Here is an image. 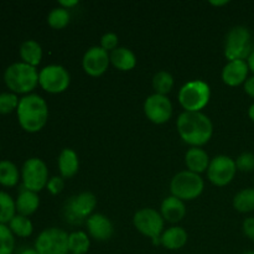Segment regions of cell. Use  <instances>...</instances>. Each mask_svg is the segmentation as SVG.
<instances>
[{"label":"cell","mask_w":254,"mask_h":254,"mask_svg":"<svg viewBox=\"0 0 254 254\" xmlns=\"http://www.w3.org/2000/svg\"><path fill=\"white\" fill-rule=\"evenodd\" d=\"M176 127L180 138L191 148H201L212 138V122L202 112H183Z\"/></svg>","instance_id":"obj_1"},{"label":"cell","mask_w":254,"mask_h":254,"mask_svg":"<svg viewBox=\"0 0 254 254\" xmlns=\"http://www.w3.org/2000/svg\"><path fill=\"white\" fill-rule=\"evenodd\" d=\"M16 113L21 128L29 133H36L46 126L49 106L41 96L30 93L20 98Z\"/></svg>","instance_id":"obj_2"},{"label":"cell","mask_w":254,"mask_h":254,"mask_svg":"<svg viewBox=\"0 0 254 254\" xmlns=\"http://www.w3.org/2000/svg\"><path fill=\"white\" fill-rule=\"evenodd\" d=\"M4 81L12 93L30 94L39 84V72L25 62H14L5 69Z\"/></svg>","instance_id":"obj_3"},{"label":"cell","mask_w":254,"mask_h":254,"mask_svg":"<svg viewBox=\"0 0 254 254\" xmlns=\"http://www.w3.org/2000/svg\"><path fill=\"white\" fill-rule=\"evenodd\" d=\"M178 98L185 112H201L210 102L211 88L202 79H193L181 87Z\"/></svg>","instance_id":"obj_4"},{"label":"cell","mask_w":254,"mask_h":254,"mask_svg":"<svg viewBox=\"0 0 254 254\" xmlns=\"http://www.w3.org/2000/svg\"><path fill=\"white\" fill-rule=\"evenodd\" d=\"M253 51L252 35L248 27L238 25L228 31L225 41V56L228 61L246 60Z\"/></svg>","instance_id":"obj_5"},{"label":"cell","mask_w":254,"mask_h":254,"mask_svg":"<svg viewBox=\"0 0 254 254\" xmlns=\"http://www.w3.org/2000/svg\"><path fill=\"white\" fill-rule=\"evenodd\" d=\"M205 183L198 174L184 170L176 174L170 183L171 195L183 201H192L202 193Z\"/></svg>","instance_id":"obj_6"},{"label":"cell","mask_w":254,"mask_h":254,"mask_svg":"<svg viewBox=\"0 0 254 254\" xmlns=\"http://www.w3.org/2000/svg\"><path fill=\"white\" fill-rule=\"evenodd\" d=\"M97 206V198L92 192L77 193L72 196L64 207V215L67 222L71 225H78L92 216V212Z\"/></svg>","instance_id":"obj_7"},{"label":"cell","mask_w":254,"mask_h":254,"mask_svg":"<svg viewBox=\"0 0 254 254\" xmlns=\"http://www.w3.org/2000/svg\"><path fill=\"white\" fill-rule=\"evenodd\" d=\"M164 218L160 212L145 207L135 212L133 217L134 227L146 237L154 241V245H160V237L164 232Z\"/></svg>","instance_id":"obj_8"},{"label":"cell","mask_w":254,"mask_h":254,"mask_svg":"<svg viewBox=\"0 0 254 254\" xmlns=\"http://www.w3.org/2000/svg\"><path fill=\"white\" fill-rule=\"evenodd\" d=\"M35 250L39 254H69L68 233L60 228H46L37 236Z\"/></svg>","instance_id":"obj_9"},{"label":"cell","mask_w":254,"mask_h":254,"mask_svg":"<svg viewBox=\"0 0 254 254\" xmlns=\"http://www.w3.org/2000/svg\"><path fill=\"white\" fill-rule=\"evenodd\" d=\"M22 188L26 190L40 192L49 183V169L39 158H30L24 163L21 169Z\"/></svg>","instance_id":"obj_10"},{"label":"cell","mask_w":254,"mask_h":254,"mask_svg":"<svg viewBox=\"0 0 254 254\" xmlns=\"http://www.w3.org/2000/svg\"><path fill=\"white\" fill-rule=\"evenodd\" d=\"M69 82L68 71L60 64H49L39 72V84L49 93H62L68 88Z\"/></svg>","instance_id":"obj_11"},{"label":"cell","mask_w":254,"mask_h":254,"mask_svg":"<svg viewBox=\"0 0 254 254\" xmlns=\"http://www.w3.org/2000/svg\"><path fill=\"white\" fill-rule=\"evenodd\" d=\"M237 173L236 160L227 155H217L210 161L207 169V178L213 185L222 186L232 183Z\"/></svg>","instance_id":"obj_12"},{"label":"cell","mask_w":254,"mask_h":254,"mask_svg":"<svg viewBox=\"0 0 254 254\" xmlns=\"http://www.w3.org/2000/svg\"><path fill=\"white\" fill-rule=\"evenodd\" d=\"M144 113L154 124H164L173 116V104L166 96L151 94L144 102Z\"/></svg>","instance_id":"obj_13"},{"label":"cell","mask_w":254,"mask_h":254,"mask_svg":"<svg viewBox=\"0 0 254 254\" xmlns=\"http://www.w3.org/2000/svg\"><path fill=\"white\" fill-rule=\"evenodd\" d=\"M111 64L109 54L101 46L88 49L82 59V67L84 72L92 77H99L108 69Z\"/></svg>","instance_id":"obj_14"},{"label":"cell","mask_w":254,"mask_h":254,"mask_svg":"<svg viewBox=\"0 0 254 254\" xmlns=\"http://www.w3.org/2000/svg\"><path fill=\"white\" fill-rule=\"evenodd\" d=\"M86 225L88 235L98 242H106V241L111 240L114 233L112 221L102 213H93L92 216H89L86 221Z\"/></svg>","instance_id":"obj_15"},{"label":"cell","mask_w":254,"mask_h":254,"mask_svg":"<svg viewBox=\"0 0 254 254\" xmlns=\"http://www.w3.org/2000/svg\"><path fill=\"white\" fill-rule=\"evenodd\" d=\"M248 68L247 61L243 60H236V61H228L222 69V81L223 83L230 87H237L245 84L248 79Z\"/></svg>","instance_id":"obj_16"},{"label":"cell","mask_w":254,"mask_h":254,"mask_svg":"<svg viewBox=\"0 0 254 254\" xmlns=\"http://www.w3.org/2000/svg\"><path fill=\"white\" fill-rule=\"evenodd\" d=\"M160 213L164 221H168L169 223L180 222L186 216L185 202L173 195L169 196L161 202Z\"/></svg>","instance_id":"obj_17"},{"label":"cell","mask_w":254,"mask_h":254,"mask_svg":"<svg viewBox=\"0 0 254 254\" xmlns=\"http://www.w3.org/2000/svg\"><path fill=\"white\" fill-rule=\"evenodd\" d=\"M189 235L183 227L173 226L163 232L160 237V245L170 251H176L183 248L188 243Z\"/></svg>","instance_id":"obj_18"},{"label":"cell","mask_w":254,"mask_h":254,"mask_svg":"<svg viewBox=\"0 0 254 254\" xmlns=\"http://www.w3.org/2000/svg\"><path fill=\"white\" fill-rule=\"evenodd\" d=\"M210 161L208 154L201 148H190L185 154V164L188 166V170L198 175L207 171Z\"/></svg>","instance_id":"obj_19"},{"label":"cell","mask_w":254,"mask_h":254,"mask_svg":"<svg viewBox=\"0 0 254 254\" xmlns=\"http://www.w3.org/2000/svg\"><path fill=\"white\" fill-rule=\"evenodd\" d=\"M79 159L76 151L71 148H66L60 153L59 170L62 179H71L78 173Z\"/></svg>","instance_id":"obj_20"},{"label":"cell","mask_w":254,"mask_h":254,"mask_svg":"<svg viewBox=\"0 0 254 254\" xmlns=\"http://www.w3.org/2000/svg\"><path fill=\"white\" fill-rule=\"evenodd\" d=\"M15 206H16V211L19 212V215L26 216L27 217V216L36 212L37 208H39V195H37V192L22 188L19 195H17L16 200H15Z\"/></svg>","instance_id":"obj_21"},{"label":"cell","mask_w":254,"mask_h":254,"mask_svg":"<svg viewBox=\"0 0 254 254\" xmlns=\"http://www.w3.org/2000/svg\"><path fill=\"white\" fill-rule=\"evenodd\" d=\"M111 64L119 71H130L136 66V57L131 50L127 47H117L109 54Z\"/></svg>","instance_id":"obj_22"},{"label":"cell","mask_w":254,"mask_h":254,"mask_svg":"<svg viewBox=\"0 0 254 254\" xmlns=\"http://www.w3.org/2000/svg\"><path fill=\"white\" fill-rule=\"evenodd\" d=\"M20 57L22 62L36 67L42 60V47L35 40H26L20 46Z\"/></svg>","instance_id":"obj_23"},{"label":"cell","mask_w":254,"mask_h":254,"mask_svg":"<svg viewBox=\"0 0 254 254\" xmlns=\"http://www.w3.org/2000/svg\"><path fill=\"white\" fill-rule=\"evenodd\" d=\"M236 211L241 213H250L254 211V188H247L238 191L232 202Z\"/></svg>","instance_id":"obj_24"},{"label":"cell","mask_w":254,"mask_h":254,"mask_svg":"<svg viewBox=\"0 0 254 254\" xmlns=\"http://www.w3.org/2000/svg\"><path fill=\"white\" fill-rule=\"evenodd\" d=\"M91 247V240L83 231H76L68 235L69 254H87Z\"/></svg>","instance_id":"obj_25"},{"label":"cell","mask_w":254,"mask_h":254,"mask_svg":"<svg viewBox=\"0 0 254 254\" xmlns=\"http://www.w3.org/2000/svg\"><path fill=\"white\" fill-rule=\"evenodd\" d=\"M20 173L17 166L10 160H0V184L4 186H14L19 181Z\"/></svg>","instance_id":"obj_26"},{"label":"cell","mask_w":254,"mask_h":254,"mask_svg":"<svg viewBox=\"0 0 254 254\" xmlns=\"http://www.w3.org/2000/svg\"><path fill=\"white\" fill-rule=\"evenodd\" d=\"M9 228L14 235L19 236V237H29L32 235L34 231V226L30 221L29 217L22 215H15L12 220L9 222Z\"/></svg>","instance_id":"obj_27"},{"label":"cell","mask_w":254,"mask_h":254,"mask_svg":"<svg viewBox=\"0 0 254 254\" xmlns=\"http://www.w3.org/2000/svg\"><path fill=\"white\" fill-rule=\"evenodd\" d=\"M174 87V77L166 71H159L153 77V88L156 94L166 96Z\"/></svg>","instance_id":"obj_28"},{"label":"cell","mask_w":254,"mask_h":254,"mask_svg":"<svg viewBox=\"0 0 254 254\" xmlns=\"http://www.w3.org/2000/svg\"><path fill=\"white\" fill-rule=\"evenodd\" d=\"M16 212L15 201L5 191H0V223H6L12 220Z\"/></svg>","instance_id":"obj_29"},{"label":"cell","mask_w":254,"mask_h":254,"mask_svg":"<svg viewBox=\"0 0 254 254\" xmlns=\"http://www.w3.org/2000/svg\"><path fill=\"white\" fill-rule=\"evenodd\" d=\"M69 19H71V15H69L68 10L59 6L50 11L49 16H47V22L52 29L61 30L69 24Z\"/></svg>","instance_id":"obj_30"},{"label":"cell","mask_w":254,"mask_h":254,"mask_svg":"<svg viewBox=\"0 0 254 254\" xmlns=\"http://www.w3.org/2000/svg\"><path fill=\"white\" fill-rule=\"evenodd\" d=\"M14 248V233L6 225L0 223V254H12Z\"/></svg>","instance_id":"obj_31"},{"label":"cell","mask_w":254,"mask_h":254,"mask_svg":"<svg viewBox=\"0 0 254 254\" xmlns=\"http://www.w3.org/2000/svg\"><path fill=\"white\" fill-rule=\"evenodd\" d=\"M20 98H17L16 93L12 92H2L0 93V113H11L14 109H17Z\"/></svg>","instance_id":"obj_32"},{"label":"cell","mask_w":254,"mask_h":254,"mask_svg":"<svg viewBox=\"0 0 254 254\" xmlns=\"http://www.w3.org/2000/svg\"><path fill=\"white\" fill-rule=\"evenodd\" d=\"M236 166L237 170L242 173H252L254 171V154L253 153H242L236 159Z\"/></svg>","instance_id":"obj_33"},{"label":"cell","mask_w":254,"mask_h":254,"mask_svg":"<svg viewBox=\"0 0 254 254\" xmlns=\"http://www.w3.org/2000/svg\"><path fill=\"white\" fill-rule=\"evenodd\" d=\"M118 35L114 34V32H107L102 36L101 39V47L103 50H106L107 52L108 51H113L118 47Z\"/></svg>","instance_id":"obj_34"},{"label":"cell","mask_w":254,"mask_h":254,"mask_svg":"<svg viewBox=\"0 0 254 254\" xmlns=\"http://www.w3.org/2000/svg\"><path fill=\"white\" fill-rule=\"evenodd\" d=\"M46 189L49 190V192L51 193V195H59V193H61L64 189V179H62L61 176H54V178H51L49 180Z\"/></svg>","instance_id":"obj_35"},{"label":"cell","mask_w":254,"mask_h":254,"mask_svg":"<svg viewBox=\"0 0 254 254\" xmlns=\"http://www.w3.org/2000/svg\"><path fill=\"white\" fill-rule=\"evenodd\" d=\"M242 230L246 237L254 242V217H247L243 221Z\"/></svg>","instance_id":"obj_36"},{"label":"cell","mask_w":254,"mask_h":254,"mask_svg":"<svg viewBox=\"0 0 254 254\" xmlns=\"http://www.w3.org/2000/svg\"><path fill=\"white\" fill-rule=\"evenodd\" d=\"M245 86V92L251 97V98L254 99V74L252 77H248V79L246 81V83L243 84Z\"/></svg>","instance_id":"obj_37"},{"label":"cell","mask_w":254,"mask_h":254,"mask_svg":"<svg viewBox=\"0 0 254 254\" xmlns=\"http://www.w3.org/2000/svg\"><path fill=\"white\" fill-rule=\"evenodd\" d=\"M59 5L61 7H64V9L69 10V9H71V7H73V6H76V5H78V1H77V0H68V1H67V0H60Z\"/></svg>","instance_id":"obj_38"},{"label":"cell","mask_w":254,"mask_h":254,"mask_svg":"<svg viewBox=\"0 0 254 254\" xmlns=\"http://www.w3.org/2000/svg\"><path fill=\"white\" fill-rule=\"evenodd\" d=\"M247 61V64H248V68H250V72H252L254 74V49L253 51L251 52V55L248 56V59L246 60Z\"/></svg>","instance_id":"obj_39"},{"label":"cell","mask_w":254,"mask_h":254,"mask_svg":"<svg viewBox=\"0 0 254 254\" xmlns=\"http://www.w3.org/2000/svg\"><path fill=\"white\" fill-rule=\"evenodd\" d=\"M20 254H39V252H37L34 247V248H25V250H22L21 252H20Z\"/></svg>","instance_id":"obj_40"},{"label":"cell","mask_w":254,"mask_h":254,"mask_svg":"<svg viewBox=\"0 0 254 254\" xmlns=\"http://www.w3.org/2000/svg\"><path fill=\"white\" fill-rule=\"evenodd\" d=\"M248 117H250L251 121L254 123V103L251 104L250 108H248Z\"/></svg>","instance_id":"obj_41"},{"label":"cell","mask_w":254,"mask_h":254,"mask_svg":"<svg viewBox=\"0 0 254 254\" xmlns=\"http://www.w3.org/2000/svg\"><path fill=\"white\" fill-rule=\"evenodd\" d=\"M211 5H215V6H222V5H227L228 0H223V1H210Z\"/></svg>","instance_id":"obj_42"},{"label":"cell","mask_w":254,"mask_h":254,"mask_svg":"<svg viewBox=\"0 0 254 254\" xmlns=\"http://www.w3.org/2000/svg\"><path fill=\"white\" fill-rule=\"evenodd\" d=\"M243 254H254V252H252V251H251V252H246V253H243Z\"/></svg>","instance_id":"obj_43"}]
</instances>
